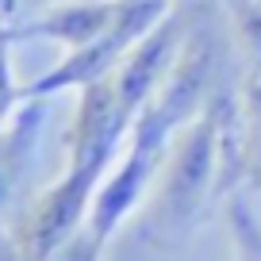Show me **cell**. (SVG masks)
<instances>
[{
    "instance_id": "cell-8",
    "label": "cell",
    "mask_w": 261,
    "mask_h": 261,
    "mask_svg": "<svg viewBox=\"0 0 261 261\" xmlns=\"http://www.w3.org/2000/svg\"><path fill=\"white\" fill-rule=\"evenodd\" d=\"M12 39L8 27H0V127H8L12 115L23 108V85L16 81V62H12Z\"/></svg>"
},
{
    "instance_id": "cell-12",
    "label": "cell",
    "mask_w": 261,
    "mask_h": 261,
    "mask_svg": "<svg viewBox=\"0 0 261 261\" xmlns=\"http://www.w3.org/2000/svg\"><path fill=\"white\" fill-rule=\"evenodd\" d=\"M238 104L246 123H261V77H238Z\"/></svg>"
},
{
    "instance_id": "cell-3",
    "label": "cell",
    "mask_w": 261,
    "mask_h": 261,
    "mask_svg": "<svg viewBox=\"0 0 261 261\" xmlns=\"http://www.w3.org/2000/svg\"><path fill=\"white\" fill-rule=\"evenodd\" d=\"M100 180H104L100 173L62 165V173L42 192H35L16 212L12 227L0 234L8 253L16 261H46L77 227H85Z\"/></svg>"
},
{
    "instance_id": "cell-5",
    "label": "cell",
    "mask_w": 261,
    "mask_h": 261,
    "mask_svg": "<svg viewBox=\"0 0 261 261\" xmlns=\"http://www.w3.org/2000/svg\"><path fill=\"white\" fill-rule=\"evenodd\" d=\"M119 12H123V0H62L54 8L31 16L27 23L8 27V31L16 42L46 39V42H58L62 50H81L92 39H100L119 19Z\"/></svg>"
},
{
    "instance_id": "cell-10",
    "label": "cell",
    "mask_w": 261,
    "mask_h": 261,
    "mask_svg": "<svg viewBox=\"0 0 261 261\" xmlns=\"http://www.w3.org/2000/svg\"><path fill=\"white\" fill-rule=\"evenodd\" d=\"M104 253H108V242L96 234V230L92 227H77L46 261H104Z\"/></svg>"
},
{
    "instance_id": "cell-1",
    "label": "cell",
    "mask_w": 261,
    "mask_h": 261,
    "mask_svg": "<svg viewBox=\"0 0 261 261\" xmlns=\"http://www.w3.org/2000/svg\"><path fill=\"white\" fill-rule=\"evenodd\" d=\"M215 200H219V123L207 100L204 112L173 135L158 165L139 215V238L150 250H177L188 242L200 215Z\"/></svg>"
},
{
    "instance_id": "cell-4",
    "label": "cell",
    "mask_w": 261,
    "mask_h": 261,
    "mask_svg": "<svg viewBox=\"0 0 261 261\" xmlns=\"http://www.w3.org/2000/svg\"><path fill=\"white\" fill-rule=\"evenodd\" d=\"M192 16H196V0H177L169 8V16L146 31L135 50L119 62L108 81H112V92H115V104L119 112L127 115V123L135 127V119L142 115V108L154 100V92L162 89V81L169 77L173 62H177L180 46H185V35L192 27Z\"/></svg>"
},
{
    "instance_id": "cell-9",
    "label": "cell",
    "mask_w": 261,
    "mask_h": 261,
    "mask_svg": "<svg viewBox=\"0 0 261 261\" xmlns=\"http://www.w3.org/2000/svg\"><path fill=\"white\" fill-rule=\"evenodd\" d=\"M238 192L261 196V123H246L238 158Z\"/></svg>"
},
{
    "instance_id": "cell-7",
    "label": "cell",
    "mask_w": 261,
    "mask_h": 261,
    "mask_svg": "<svg viewBox=\"0 0 261 261\" xmlns=\"http://www.w3.org/2000/svg\"><path fill=\"white\" fill-rule=\"evenodd\" d=\"M227 27L242 77H261V0H227Z\"/></svg>"
},
{
    "instance_id": "cell-11",
    "label": "cell",
    "mask_w": 261,
    "mask_h": 261,
    "mask_svg": "<svg viewBox=\"0 0 261 261\" xmlns=\"http://www.w3.org/2000/svg\"><path fill=\"white\" fill-rule=\"evenodd\" d=\"M54 4H62V0H0V27H19Z\"/></svg>"
},
{
    "instance_id": "cell-13",
    "label": "cell",
    "mask_w": 261,
    "mask_h": 261,
    "mask_svg": "<svg viewBox=\"0 0 261 261\" xmlns=\"http://www.w3.org/2000/svg\"><path fill=\"white\" fill-rule=\"evenodd\" d=\"M200 4H219V0H200Z\"/></svg>"
},
{
    "instance_id": "cell-6",
    "label": "cell",
    "mask_w": 261,
    "mask_h": 261,
    "mask_svg": "<svg viewBox=\"0 0 261 261\" xmlns=\"http://www.w3.org/2000/svg\"><path fill=\"white\" fill-rule=\"evenodd\" d=\"M42 123H46V100H23L8 127H0V215L8 212L31 169L35 146H39Z\"/></svg>"
},
{
    "instance_id": "cell-2",
    "label": "cell",
    "mask_w": 261,
    "mask_h": 261,
    "mask_svg": "<svg viewBox=\"0 0 261 261\" xmlns=\"http://www.w3.org/2000/svg\"><path fill=\"white\" fill-rule=\"evenodd\" d=\"M177 0H123V12L100 39H92L81 50H65L46 73L23 85V100H54L62 92H81L89 85H100L119 69V62L135 50V42L146 31H154Z\"/></svg>"
}]
</instances>
